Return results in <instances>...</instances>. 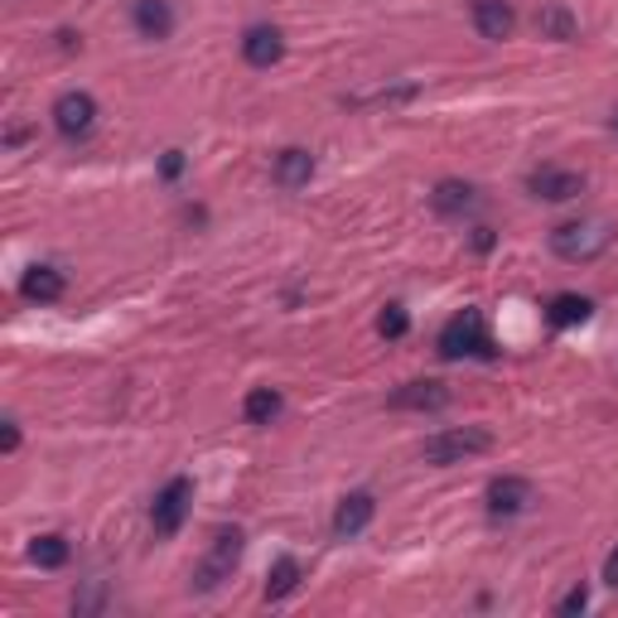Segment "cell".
Instances as JSON below:
<instances>
[{"instance_id":"12","label":"cell","mask_w":618,"mask_h":618,"mask_svg":"<svg viewBox=\"0 0 618 618\" xmlns=\"http://www.w3.org/2000/svg\"><path fill=\"white\" fill-rule=\"evenodd\" d=\"M391 406L397 411H444L450 406V387L444 383H406V387H397L391 391Z\"/></svg>"},{"instance_id":"22","label":"cell","mask_w":618,"mask_h":618,"mask_svg":"<svg viewBox=\"0 0 618 618\" xmlns=\"http://www.w3.org/2000/svg\"><path fill=\"white\" fill-rule=\"evenodd\" d=\"M406 328H411V314H406L401 305H387L383 314H377V334L383 338H406Z\"/></svg>"},{"instance_id":"18","label":"cell","mask_w":618,"mask_h":618,"mask_svg":"<svg viewBox=\"0 0 618 618\" xmlns=\"http://www.w3.org/2000/svg\"><path fill=\"white\" fill-rule=\"evenodd\" d=\"M589 314H595V305H589L585 295H556L546 305V320L556 324V328H575V324H585Z\"/></svg>"},{"instance_id":"10","label":"cell","mask_w":618,"mask_h":618,"mask_svg":"<svg viewBox=\"0 0 618 618\" xmlns=\"http://www.w3.org/2000/svg\"><path fill=\"white\" fill-rule=\"evenodd\" d=\"M473 30L483 39H493V44H503L517 30V10L507 0H473Z\"/></svg>"},{"instance_id":"5","label":"cell","mask_w":618,"mask_h":618,"mask_svg":"<svg viewBox=\"0 0 618 618\" xmlns=\"http://www.w3.org/2000/svg\"><path fill=\"white\" fill-rule=\"evenodd\" d=\"M189 503H193V483L189 479H169L165 489L155 493V503H150L155 536H175L184 527V517H189Z\"/></svg>"},{"instance_id":"27","label":"cell","mask_w":618,"mask_h":618,"mask_svg":"<svg viewBox=\"0 0 618 618\" xmlns=\"http://www.w3.org/2000/svg\"><path fill=\"white\" fill-rule=\"evenodd\" d=\"M604 580H609V585L618 589V546L609 551V561H604Z\"/></svg>"},{"instance_id":"9","label":"cell","mask_w":618,"mask_h":618,"mask_svg":"<svg viewBox=\"0 0 618 618\" xmlns=\"http://www.w3.org/2000/svg\"><path fill=\"white\" fill-rule=\"evenodd\" d=\"M532 497H536L532 483L517 479V473H503V479L489 483V512L493 517H517V512L532 507Z\"/></svg>"},{"instance_id":"13","label":"cell","mask_w":618,"mask_h":618,"mask_svg":"<svg viewBox=\"0 0 618 618\" xmlns=\"http://www.w3.org/2000/svg\"><path fill=\"white\" fill-rule=\"evenodd\" d=\"M130 20H136L140 39H155V44L175 34V10H169V0H136V6H130Z\"/></svg>"},{"instance_id":"11","label":"cell","mask_w":618,"mask_h":618,"mask_svg":"<svg viewBox=\"0 0 618 618\" xmlns=\"http://www.w3.org/2000/svg\"><path fill=\"white\" fill-rule=\"evenodd\" d=\"M281 54H285V34L275 24H252L242 34V59L252 69H271V63H281Z\"/></svg>"},{"instance_id":"6","label":"cell","mask_w":618,"mask_h":618,"mask_svg":"<svg viewBox=\"0 0 618 618\" xmlns=\"http://www.w3.org/2000/svg\"><path fill=\"white\" fill-rule=\"evenodd\" d=\"M527 189L536 193V199H546V203H570V199H580V193H585V175H580V169L542 165V169H536V175L527 179Z\"/></svg>"},{"instance_id":"16","label":"cell","mask_w":618,"mask_h":618,"mask_svg":"<svg viewBox=\"0 0 618 618\" xmlns=\"http://www.w3.org/2000/svg\"><path fill=\"white\" fill-rule=\"evenodd\" d=\"M310 175H314V155L310 150L291 146V150L275 155V184H281V189H305Z\"/></svg>"},{"instance_id":"4","label":"cell","mask_w":618,"mask_h":618,"mask_svg":"<svg viewBox=\"0 0 618 618\" xmlns=\"http://www.w3.org/2000/svg\"><path fill=\"white\" fill-rule=\"evenodd\" d=\"M242 546H247V536L237 532V527H222L218 536H213V546H208V556H203V565L193 570V589H218L222 580H232V570H237V561H242Z\"/></svg>"},{"instance_id":"19","label":"cell","mask_w":618,"mask_h":618,"mask_svg":"<svg viewBox=\"0 0 618 618\" xmlns=\"http://www.w3.org/2000/svg\"><path fill=\"white\" fill-rule=\"evenodd\" d=\"M300 589V561L295 556H281L271 565V575H266V599L271 604H281L285 595H295Z\"/></svg>"},{"instance_id":"25","label":"cell","mask_w":618,"mask_h":618,"mask_svg":"<svg viewBox=\"0 0 618 618\" xmlns=\"http://www.w3.org/2000/svg\"><path fill=\"white\" fill-rule=\"evenodd\" d=\"M0 450H6V454L20 450V426H15V420H6V440H0Z\"/></svg>"},{"instance_id":"1","label":"cell","mask_w":618,"mask_h":618,"mask_svg":"<svg viewBox=\"0 0 618 618\" xmlns=\"http://www.w3.org/2000/svg\"><path fill=\"white\" fill-rule=\"evenodd\" d=\"M614 222L609 218H575V222H561L556 232H551V252L561 261H570V266H589V261H599L604 252L614 247Z\"/></svg>"},{"instance_id":"7","label":"cell","mask_w":618,"mask_h":618,"mask_svg":"<svg viewBox=\"0 0 618 618\" xmlns=\"http://www.w3.org/2000/svg\"><path fill=\"white\" fill-rule=\"evenodd\" d=\"M54 126L69 140L87 136V130L97 126V102H92V92H63V97L54 102Z\"/></svg>"},{"instance_id":"21","label":"cell","mask_w":618,"mask_h":618,"mask_svg":"<svg viewBox=\"0 0 618 618\" xmlns=\"http://www.w3.org/2000/svg\"><path fill=\"white\" fill-rule=\"evenodd\" d=\"M536 30H542L546 39H561V44H570V39H575V20L565 15L561 6H546L542 15H536Z\"/></svg>"},{"instance_id":"24","label":"cell","mask_w":618,"mask_h":618,"mask_svg":"<svg viewBox=\"0 0 618 618\" xmlns=\"http://www.w3.org/2000/svg\"><path fill=\"white\" fill-rule=\"evenodd\" d=\"M102 604H107V589H102V585H92L87 595H73V609H77V614H97Z\"/></svg>"},{"instance_id":"15","label":"cell","mask_w":618,"mask_h":618,"mask_svg":"<svg viewBox=\"0 0 618 618\" xmlns=\"http://www.w3.org/2000/svg\"><path fill=\"white\" fill-rule=\"evenodd\" d=\"M430 203H436L440 218H464L473 203H479V193H473V184L464 179H444L436 193H430Z\"/></svg>"},{"instance_id":"17","label":"cell","mask_w":618,"mask_h":618,"mask_svg":"<svg viewBox=\"0 0 618 618\" xmlns=\"http://www.w3.org/2000/svg\"><path fill=\"white\" fill-rule=\"evenodd\" d=\"M281 411H285V401H281V391H275V387H252V391H247V401H242L247 426H271Z\"/></svg>"},{"instance_id":"14","label":"cell","mask_w":618,"mask_h":618,"mask_svg":"<svg viewBox=\"0 0 618 618\" xmlns=\"http://www.w3.org/2000/svg\"><path fill=\"white\" fill-rule=\"evenodd\" d=\"M63 291H69V281L54 266H30L20 281V295L34 300V305H54V300H63Z\"/></svg>"},{"instance_id":"8","label":"cell","mask_w":618,"mask_h":618,"mask_svg":"<svg viewBox=\"0 0 618 618\" xmlns=\"http://www.w3.org/2000/svg\"><path fill=\"white\" fill-rule=\"evenodd\" d=\"M373 517H377V497L373 493L338 497V507H334V536H338V542H348V536H358V532L373 527Z\"/></svg>"},{"instance_id":"3","label":"cell","mask_w":618,"mask_h":618,"mask_svg":"<svg viewBox=\"0 0 618 618\" xmlns=\"http://www.w3.org/2000/svg\"><path fill=\"white\" fill-rule=\"evenodd\" d=\"M489 353H493V338H489V320H483L479 310L454 314V320L440 328V358H444V363L489 358Z\"/></svg>"},{"instance_id":"26","label":"cell","mask_w":618,"mask_h":618,"mask_svg":"<svg viewBox=\"0 0 618 618\" xmlns=\"http://www.w3.org/2000/svg\"><path fill=\"white\" fill-rule=\"evenodd\" d=\"M179 169H184V155H179V150H169V155H165V165H160V175H165V179H175Z\"/></svg>"},{"instance_id":"2","label":"cell","mask_w":618,"mask_h":618,"mask_svg":"<svg viewBox=\"0 0 618 618\" xmlns=\"http://www.w3.org/2000/svg\"><path fill=\"white\" fill-rule=\"evenodd\" d=\"M493 450V436L483 426H459V430H440L420 444V459L436 469H450V464H464L473 454H489Z\"/></svg>"},{"instance_id":"23","label":"cell","mask_w":618,"mask_h":618,"mask_svg":"<svg viewBox=\"0 0 618 618\" xmlns=\"http://www.w3.org/2000/svg\"><path fill=\"white\" fill-rule=\"evenodd\" d=\"M585 609H589V589H585V585H575L570 595L556 604V614H565V618H570V614H585Z\"/></svg>"},{"instance_id":"20","label":"cell","mask_w":618,"mask_h":618,"mask_svg":"<svg viewBox=\"0 0 618 618\" xmlns=\"http://www.w3.org/2000/svg\"><path fill=\"white\" fill-rule=\"evenodd\" d=\"M69 542H63L59 532H49V536H34V546H30V561L34 565H44V570H59V565H69Z\"/></svg>"}]
</instances>
